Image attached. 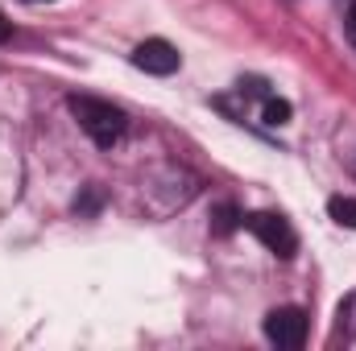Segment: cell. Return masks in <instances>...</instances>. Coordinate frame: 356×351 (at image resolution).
<instances>
[{"label":"cell","instance_id":"9","mask_svg":"<svg viewBox=\"0 0 356 351\" xmlns=\"http://www.w3.org/2000/svg\"><path fill=\"white\" fill-rule=\"evenodd\" d=\"M344 37H348V46L356 50V4L348 8V17H344Z\"/></svg>","mask_w":356,"mask_h":351},{"label":"cell","instance_id":"11","mask_svg":"<svg viewBox=\"0 0 356 351\" xmlns=\"http://www.w3.org/2000/svg\"><path fill=\"white\" fill-rule=\"evenodd\" d=\"M4 37H8V21L0 17V42H4Z\"/></svg>","mask_w":356,"mask_h":351},{"label":"cell","instance_id":"8","mask_svg":"<svg viewBox=\"0 0 356 351\" xmlns=\"http://www.w3.org/2000/svg\"><path fill=\"white\" fill-rule=\"evenodd\" d=\"M261 116H266V124H290V103H286V99H277V95H266Z\"/></svg>","mask_w":356,"mask_h":351},{"label":"cell","instance_id":"5","mask_svg":"<svg viewBox=\"0 0 356 351\" xmlns=\"http://www.w3.org/2000/svg\"><path fill=\"white\" fill-rule=\"evenodd\" d=\"M336 339H344V343L356 339V289L344 293V302L336 306Z\"/></svg>","mask_w":356,"mask_h":351},{"label":"cell","instance_id":"3","mask_svg":"<svg viewBox=\"0 0 356 351\" xmlns=\"http://www.w3.org/2000/svg\"><path fill=\"white\" fill-rule=\"evenodd\" d=\"M266 339L286 351H298L307 343V314L298 306H277L266 314Z\"/></svg>","mask_w":356,"mask_h":351},{"label":"cell","instance_id":"1","mask_svg":"<svg viewBox=\"0 0 356 351\" xmlns=\"http://www.w3.org/2000/svg\"><path fill=\"white\" fill-rule=\"evenodd\" d=\"M67 108H71V116L79 120V128L88 132L99 149L120 145V137H124L129 120H124V112H120L116 103L95 99V95H71V99H67Z\"/></svg>","mask_w":356,"mask_h":351},{"label":"cell","instance_id":"7","mask_svg":"<svg viewBox=\"0 0 356 351\" xmlns=\"http://www.w3.org/2000/svg\"><path fill=\"white\" fill-rule=\"evenodd\" d=\"M327 215H332L340 228H356V198H348V194L327 198Z\"/></svg>","mask_w":356,"mask_h":351},{"label":"cell","instance_id":"4","mask_svg":"<svg viewBox=\"0 0 356 351\" xmlns=\"http://www.w3.org/2000/svg\"><path fill=\"white\" fill-rule=\"evenodd\" d=\"M178 62H182V54H178L166 37H149V42H141L133 50V67L145 71V75H175Z\"/></svg>","mask_w":356,"mask_h":351},{"label":"cell","instance_id":"6","mask_svg":"<svg viewBox=\"0 0 356 351\" xmlns=\"http://www.w3.org/2000/svg\"><path fill=\"white\" fill-rule=\"evenodd\" d=\"M236 228H245V215L232 207V203H220L211 211V236H232Z\"/></svg>","mask_w":356,"mask_h":351},{"label":"cell","instance_id":"2","mask_svg":"<svg viewBox=\"0 0 356 351\" xmlns=\"http://www.w3.org/2000/svg\"><path fill=\"white\" fill-rule=\"evenodd\" d=\"M245 228L266 244L273 257H282V261H290L298 252V236H294L290 219L277 215V211H253V215H245Z\"/></svg>","mask_w":356,"mask_h":351},{"label":"cell","instance_id":"10","mask_svg":"<svg viewBox=\"0 0 356 351\" xmlns=\"http://www.w3.org/2000/svg\"><path fill=\"white\" fill-rule=\"evenodd\" d=\"M95 207H99V190H88V198H83V203H75V211H83V215L95 211Z\"/></svg>","mask_w":356,"mask_h":351}]
</instances>
